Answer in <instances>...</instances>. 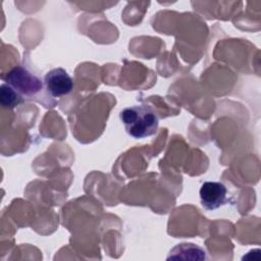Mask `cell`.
<instances>
[{
    "label": "cell",
    "instance_id": "obj_1",
    "mask_svg": "<svg viewBox=\"0 0 261 261\" xmlns=\"http://www.w3.org/2000/svg\"><path fill=\"white\" fill-rule=\"evenodd\" d=\"M119 118L128 136L134 139H144L157 133L159 119L155 110L149 105H134L124 108Z\"/></svg>",
    "mask_w": 261,
    "mask_h": 261
},
{
    "label": "cell",
    "instance_id": "obj_2",
    "mask_svg": "<svg viewBox=\"0 0 261 261\" xmlns=\"http://www.w3.org/2000/svg\"><path fill=\"white\" fill-rule=\"evenodd\" d=\"M3 80L22 102L37 98L45 88L44 81L23 65H17L10 69Z\"/></svg>",
    "mask_w": 261,
    "mask_h": 261
},
{
    "label": "cell",
    "instance_id": "obj_3",
    "mask_svg": "<svg viewBox=\"0 0 261 261\" xmlns=\"http://www.w3.org/2000/svg\"><path fill=\"white\" fill-rule=\"evenodd\" d=\"M44 84L48 94L57 98L69 94L73 89L71 76L61 67L49 70L44 76Z\"/></svg>",
    "mask_w": 261,
    "mask_h": 261
},
{
    "label": "cell",
    "instance_id": "obj_4",
    "mask_svg": "<svg viewBox=\"0 0 261 261\" xmlns=\"http://www.w3.org/2000/svg\"><path fill=\"white\" fill-rule=\"evenodd\" d=\"M226 188L219 181H205L199 191L202 206L207 210H215L227 202Z\"/></svg>",
    "mask_w": 261,
    "mask_h": 261
},
{
    "label": "cell",
    "instance_id": "obj_5",
    "mask_svg": "<svg viewBox=\"0 0 261 261\" xmlns=\"http://www.w3.org/2000/svg\"><path fill=\"white\" fill-rule=\"evenodd\" d=\"M0 100L2 106L5 108H14L22 103L17 94L5 83H3L0 87Z\"/></svg>",
    "mask_w": 261,
    "mask_h": 261
}]
</instances>
